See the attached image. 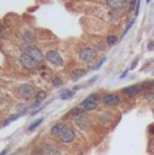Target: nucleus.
<instances>
[{
  "instance_id": "1",
  "label": "nucleus",
  "mask_w": 154,
  "mask_h": 155,
  "mask_svg": "<svg viewBox=\"0 0 154 155\" xmlns=\"http://www.w3.org/2000/svg\"><path fill=\"white\" fill-rule=\"evenodd\" d=\"M101 98H102V94L92 93L85 99H82L81 104H79V107H81L85 113H92L98 109V106H100V104H101Z\"/></svg>"
},
{
  "instance_id": "2",
  "label": "nucleus",
  "mask_w": 154,
  "mask_h": 155,
  "mask_svg": "<svg viewBox=\"0 0 154 155\" xmlns=\"http://www.w3.org/2000/svg\"><path fill=\"white\" fill-rule=\"evenodd\" d=\"M21 49H22V53H27L30 57H33V59H34L37 63H40V64H42V63L45 61V53H44L42 49H41L38 45H35V44L27 45V44L22 42Z\"/></svg>"
},
{
  "instance_id": "3",
  "label": "nucleus",
  "mask_w": 154,
  "mask_h": 155,
  "mask_svg": "<svg viewBox=\"0 0 154 155\" xmlns=\"http://www.w3.org/2000/svg\"><path fill=\"white\" fill-rule=\"evenodd\" d=\"M37 88H35L34 84H32V83H22V84L18 86V88H16V94H18V97L22 99V101H33L35 97V94H37Z\"/></svg>"
},
{
  "instance_id": "4",
  "label": "nucleus",
  "mask_w": 154,
  "mask_h": 155,
  "mask_svg": "<svg viewBox=\"0 0 154 155\" xmlns=\"http://www.w3.org/2000/svg\"><path fill=\"white\" fill-rule=\"evenodd\" d=\"M97 57H98V52L93 46L85 45L78 49V59L79 61L85 63V64H92L93 61L97 60Z\"/></svg>"
},
{
  "instance_id": "5",
  "label": "nucleus",
  "mask_w": 154,
  "mask_h": 155,
  "mask_svg": "<svg viewBox=\"0 0 154 155\" xmlns=\"http://www.w3.org/2000/svg\"><path fill=\"white\" fill-rule=\"evenodd\" d=\"M45 61L48 63L49 65L55 67V68H63L64 67V60H63L60 52L56 51V49H51V51L45 52Z\"/></svg>"
},
{
  "instance_id": "6",
  "label": "nucleus",
  "mask_w": 154,
  "mask_h": 155,
  "mask_svg": "<svg viewBox=\"0 0 154 155\" xmlns=\"http://www.w3.org/2000/svg\"><path fill=\"white\" fill-rule=\"evenodd\" d=\"M18 63L22 65V68H25V70H27V71H32V72L38 71L41 68L40 63H37L34 59H33V57H30L27 53H21V54H19Z\"/></svg>"
},
{
  "instance_id": "7",
  "label": "nucleus",
  "mask_w": 154,
  "mask_h": 155,
  "mask_svg": "<svg viewBox=\"0 0 154 155\" xmlns=\"http://www.w3.org/2000/svg\"><path fill=\"white\" fill-rule=\"evenodd\" d=\"M74 124H75V127L79 131L85 132V134L90 132L93 129V120L87 113H83V114H81L79 117H76L75 120H74Z\"/></svg>"
},
{
  "instance_id": "8",
  "label": "nucleus",
  "mask_w": 154,
  "mask_h": 155,
  "mask_svg": "<svg viewBox=\"0 0 154 155\" xmlns=\"http://www.w3.org/2000/svg\"><path fill=\"white\" fill-rule=\"evenodd\" d=\"M101 104H102V106L106 107V109L116 107L122 104V97H120L119 93H105V94H102Z\"/></svg>"
},
{
  "instance_id": "9",
  "label": "nucleus",
  "mask_w": 154,
  "mask_h": 155,
  "mask_svg": "<svg viewBox=\"0 0 154 155\" xmlns=\"http://www.w3.org/2000/svg\"><path fill=\"white\" fill-rule=\"evenodd\" d=\"M120 94L127 98H138V97L143 95L145 90L142 88L141 83H136V84H131V86H126L120 90Z\"/></svg>"
},
{
  "instance_id": "10",
  "label": "nucleus",
  "mask_w": 154,
  "mask_h": 155,
  "mask_svg": "<svg viewBox=\"0 0 154 155\" xmlns=\"http://www.w3.org/2000/svg\"><path fill=\"white\" fill-rule=\"evenodd\" d=\"M75 137H76L75 129H74L71 125H68V124H67V125L64 127V129L60 132V135L57 136V139H59V142L62 143V144L68 146V144H71V143H74Z\"/></svg>"
},
{
  "instance_id": "11",
  "label": "nucleus",
  "mask_w": 154,
  "mask_h": 155,
  "mask_svg": "<svg viewBox=\"0 0 154 155\" xmlns=\"http://www.w3.org/2000/svg\"><path fill=\"white\" fill-rule=\"evenodd\" d=\"M41 153L44 155H62V148L52 142H44L41 144Z\"/></svg>"
},
{
  "instance_id": "12",
  "label": "nucleus",
  "mask_w": 154,
  "mask_h": 155,
  "mask_svg": "<svg viewBox=\"0 0 154 155\" xmlns=\"http://www.w3.org/2000/svg\"><path fill=\"white\" fill-rule=\"evenodd\" d=\"M22 41H23V44H27V45L35 44V31L30 27L23 29L22 30Z\"/></svg>"
},
{
  "instance_id": "13",
  "label": "nucleus",
  "mask_w": 154,
  "mask_h": 155,
  "mask_svg": "<svg viewBox=\"0 0 154 155\" xmlns=\"http://www.w3.org/2000/svg\"><path fill=\"white\" fill-rule=\"evenodd\" d=\"M87 72H89V70H87V68H82V67L74 68V70L70 72V78H71V80H72V82H78V80H81L82 78L86 76Z\"/></svg>"
},
{
  "instance_id": "14",
  "label": "nucleus",
  "mask_w": 154,
  "mask_h": 155,
  "mask_svg": "<svg viewBox=\"0 0 154 155\" xmlns=\"http://www.w3.org/2000/svg\"><path fill=\"white\" fill-rule=\"evenodd\" d=\"M67 125V123H65L64 120H60V121H57V123H55L53 125H52V128H51V131H49V134H51V136H53V137H57L60 135V132L64 129V127Z\"/></svg>"
},
{
  "instance_id": "15",
  "label": "nucleus",
  "mask_w": 154,
  "mask_h": 155,
  "mask_svg": "<svg viewBox=\"0 0 154 155\" xmlns=\"http://www.w3.org/2000/svg\"><path fill=\"white\" fill-rule=\"evenodd\" d=\"M83 113H85V112L81 109V107H79V105H78V106L71 107V109L67 112V114H65L64 117H63V120L65 121V120H68V118H70V120H75L76 117H79V116L83 114Z\"/></svg>"
},
{
  "instance_id": "16",
  "label": "nucleus",
  "mask_w": 154,
  "mask_h": 155,
  "mask_svg": "<svg viewBox=\"0 0 154 155\" xmlns=\"http://www.w3.org/2000/svg\"><path fill=\"white\" fill-rule=\"evenodd\" d=\"M105 3L109 8H112V10H119L120 11L127 5L128 0H105Z\"/></svg>"
},
{
  "instance_id": "17",
  "label": "nucleus",
  "mask_w": 154,
  "mask_h": 155,
  "mask_svg": "<svg viewBox=\"0 0 154 155\" xmlns=\"http://www.w3.org/2000/svg\"><path fill=\"white\" fill-rule=\"evenodd\" d=\"M72 97H75V91H74L72 88H63L59 93V98L63 99V101H68V99H71Z\"/></svg>"
},
{
  "instance_id": "18",
  "label": "nucleus",
  "mask_w": 154,
  "mask_h": 155,
  "mask_svg": "<svg viewBox=\"0 0 154 155\" xmlns=\"http://www.w3.org/2000/svg\"><path fill=\"white\" fill-rule=\"evenodd\" d=\"M112 118V113L111 112H102L100 116H98V121H100L102 125H109Z\"/></svg>"
},
{
  "instance_id": "19",
  "label": "nucleus",
  "mask_w": 154,
  "mask_h": 155,
  "mask_svg": "<svg viewBox=\"0 0 154 155\" xmlns=\"http://www.w3.org/2000/svg\"><path fill=\"white\" fill-rule=\"evenodd\" d=\"M51 83H52V86L53 87H56V88H59V87H62L63 84H64V80H63V78L60 76V75H52L51 78Z\"/></svg>"
},
{
  "instance_id": "20",
  "label": "nucleus",
  "mask_w": 154,
  "mask_h": 155,
  "mask_svg": "<svg viewBox=\"0 0 154 155\" xmlns=\"http://www.w3.org/2000/svg\"><path fill=\"white\" fill-rule=\"evenodd\" d=\"M120 41V38L117 37L116 34H109L108 37L105 38V44H106V46H115L117 42Z\"/></svg>"
},
{
  "instance_id": "21",
  "label": "nucleus",
  "mask_w": 154,
  "mask_h": 155,
  "mask_svg": "<svg viewBox=\"0 0 154 155\" xmlns=\"http://www.w3.org/2000/svg\"><path fill=\"white\" fill-rule=\"evenodd\" d=\"M42 123H44V117H40V118H37V120H34L29 127H27V132H33V131H35V129H37Z\"/></svg>"
},
{
  "instance_id": "22",
  "label": "nucleus",
  "mask_w": 154,
  "mask_h": 155,
  "mask_svg": "<svg viewBox=\"0 0 154 155\" xmlns=\"http://www.w3.org/2000/svg\"><path fill=\"white\" fill-rule=\"evenodd\" d=\"M108 18H109V22H116L117 19L120 18V11L119 10H109L108 11Z\"/></svg>"
},
{
  "instance_id": "23",
  "label": "nucleus",
  "mask_w": 154,
  "mask_h": 155,
  "mask_svg": "<svg viewBox=\"0 0 154 155\" xmlns=\"http://www.w3.org/2000/svg\"><path fill=\"white\" fill-rule=\"evenodd\" d=\"M19 117H22V114H21V113H15V114H12V116H10V117H7V118H5V120L3 121V124H2V125H3V127H7L10 123H12V121L18 120Z\"/></svg>"
},
{
  "instance_id": "24",
  "label": "nucleus",
  "mask_w": 154,
  "mask_h": 155,
  "mask_svg": "<svg viewBox=\"0 0 154 155\" xmlns=\"http://www.w3.org/2000/svg\"><path fill=\"white\" fill-rule=\"evenodd\" d=\"M143 98H145V101L149 102V104H154V90H147V91H145Z\"/></svg>"
},
{
  "instance_id": "25",
  "label": "nucleus",
  "mask_w": 154,
  "mask_h": 155,
  "mask_svg": "<svg viewBox=\"0 0 154 155\" xmlns=\"http://www.w3.org/2000/svg\"><path fill=\"white\" fill-rule=\"evenodd\" d=\"M135 21H136V18H132V19H131V22H128V25H127V26H126V29H124V31H123V34L120 35V41H122L123 38L126 37V34H127V33L130 31V29L134 26V23H135Z\"/></svg>"
},
{
  "instance_id": "26",
  "label": "nucleus",
  "mask_w": 154,
  "mask_h": 155,
  "mask_svg": "<svg viewBox=\"0 0 154 155\" xmlns=\"http://www.w3.org/2000/svg\"><path fill=\"white\" fill-rule=\"evenodd\" d=\"M136 3H138V0H128V11H130V12L134 14L135 7H136Z\"/></svg>"
},
{
  "instance_id": "27",
  "label": "nucleus",
  "mask_w": 154,
  "mask_h": 155,
  "mask_svg": "<svg viewBox=\"0 0 154 155\" xmlns=\"http://www.w3.org/2000/svg\"><path fill=\"white\" fill-rule=\"evenodd\" d=\"M106 60H108V57H106V56H104V57H102V59H101V60H100V63H98V64H97V65H94V67H93V70H94V71L100 70V68H101V67H102V64H104V63H105V61H106Z\"/></svg>"
},
{
  "instance_id": "28",
  "label": "nucleus",
  "mask_w": 154,
  "mask_h": 155,
  "mask_svg": "<svg viewBox=\"0 0 154 155\" xmlns=\"http://www.w3.org/2000/svg\"><path fill=\"white\" fill-rule=\"evenodd\" d=\"M44 107H45V104H44V105H41L40 107H37V109H34V110H30V113H29V114H30V116H35V114H37V113H40L41 110H44Z\"/></svg>"
},
{
  "instance_id": "29",
  "label": "nucleus",
  "mask_w": 154,
  "mask_h": 155,
  "mask_svg": "<svg viewBox=\"0 0 154 155\" xmlns=\"http://www.w3.org/2000/svg\"><path fill=\"white\" fill-rule=\"evenodd\" d=\"M139 10H141V0H138V3H136L135 11H134V18H136V16L139 15Z\"/></svg>"
},
{
  "instance_id": "30",
  "label": "nucleus",
  "mask_w": 154,
  "mask_h": 155,
  "mask_svg": "<svg viewBox=\"0 0 154 155\" xmlns=\"http://www.w3.org/2000/svg\"><path fill=\"white\" fill-rule=\"evenodd\" d=\"M138 63H139V57H135V60L132 61V64H131V67H130V71L135 70V68L138 67Z\"/></svg>"
},
{
  "instance_id": "31",
  "label": "nucleus",
  "mask_w": 154,
  "mask_h": 155,
  "mask_svg": "<svg viewBox=\"0 0 154 155\" xmlns=\"http://www.w3.org/2000/svg\"><path fill=\"white\" fill-rule=\"evenodd\" d=\"M147 51L149 52L154 51V41H149V42H147Z\"/></svg>"
},
{
  "instance_id": "32",
  "label": "nucleus",
  "mask_w": 154,
  "mask_h": 155,
  "mask_svg": "<svg viewBox=\"0 0 154 155\" xmlns=\"http://www.w3.org/2000/svg\"><path fill=\"white\" fill-rule=\"evenodd\" d=\"M128 72H130V68H128V70H126L122 74V75L119 76V79H124V78H127V75H128Z\"/></svg>"
},
{
  "instance_id": "33",
  "label": "nucleus",
  "mask_w": 154,
  "mask_h": 155,
  "mask_svg": "<svg viewBox=\"0 0 154 155\" xmlns=\"http://www.w3.org/2000/svg\"><path fill=\"white\" fill-rule=\"evenodd\" d=\"M81 88H82V86H78V84H76V86H74V87H72V90H74V91H78V90H81Z\"/></svg>"
},
{
  "instance_id": "34",
  "label": "nucleus",
  "mask_w": 154,
  "mask_h": 155,
  "mask_svg": "<svg viewBox=\"0 0 154 155\" xmlns=\"http://www.w3.org/2000/svg\"><path fill=\"white\" fill-rule=\"evenodd\" d=\"M149 83H150V90H154V79L149 80Z\"/></svg>"
},
{
  "instance_id": "35",
  "label": "nucleus",
  "mask_w": 154,
  "mask_h": 155,
  "mask_svg": "<svg viewBox=\"0 0 154 155\" xmlns=\"http://www.w3.org/2000/svg\"><path fill=\"white\" fill-rule=\"evenodd\" d=\"M149 132H150V134H154V125H150V128H149Z\"/></svg>"
},
{
  "instance_id": "36",
  "label": "nucleus",
  "mask_w": 154,
  "mask_h": 155,
  "mask_svg": "<svg viewBox=\"0 0 154 155\" xmlns=\"http://www.w3.org/2000/svg\"><path fill=\"white\" fill-rule=\"evenodd\" d=\"M0 33H4V27H3V25H0Z\"/></svg>"
},
{
  "instance_id": "37",
  "label": "nucleus",
  "mask_w": 154,
  "mask_h": 155,
  "mask_svg": "<svg viewBox=\"0 0 154 155\" xmlns=\"http://www.w3.org/2000/svg\"><path fill=\"white\" fill-rule=\"evenodd\" d=\"M0 155H7V150H3L2 153H0Z\"/></svg>"
},
{
  "instance_id": "38",
  "label": "nucleus",
  "mask_w": 154,
  "mask_h": 155,
  "mask_svg": "<svg viewBox=\"0 0 154 155\" xmlns=\"http://www.w3.org/2000/svg\"><path fill=\"white\" fill-rule=\"evenodd\" d=\"M150 2H152V0H146V3H147V4H149V3H150Z\"/></svg>"
},
{
  "instance_id": "39",
  "label": "nucleus",
  "mask_w": 154,
  "mask_h": 155,
  "mask_svg": "<svg viewBox=\"0 0 154 155\" xmlns=\"http://www.w3.org/2000/svg\"><path fill=\"white\" fill-rule=\"evenodd\" d=\"M0 127H2V124H0Z\"/></svg>"
},
{
  "instance_id": "40",
  "label": "nucleus",
  "mask_w": 154,
  "mask_h": 155,
  "mask_svg": "<svg viewBox=\"0 0 154 155\" xmlns=\"http://www.w3.org/2000/svg\"><path fill=\"white\" fill-rule=\"evenodd\" d=\"M153 75H154V72H153Z\"/></svg>"
},
{
  "instance_id": "41",
  "label": "nucleus",
  "mask_w": 154,
  "mask_h": 155,
  "mask_svg": "<svg viewBox=\"0 0 154 155\" xmlns=\"http://www.w3.org/2000/svg\"><path fill=\"white\" fill-rule=\"evenodd\" d=\"M11 155H14V154H11Z\"/></svg>"
},
{
  "instance_id": "42",
  "label": "nucleus",
  "mask_w": 154,
  "mask_h": 155,
  "mask_svg": "<svg viewBox=\"0 0 154 155\" xmlns=\"http://www.w3.org/2000/svg\"><path fill=\"white\" fill-rule=\"evenodd\" d=\"M41 155H44V154H41Z\"/></svg>"
},
{
  "instance_id": "43",
  "label": "nucleus",
  "mask_w": 154,
  "mask_h": 155,
  "mask_svg": "<svg viewBox=\"0 0 154 155\" xmlns=\"http://www.w3.org/2000/svg\"><path fill=\"white\" fill-rule=\"evenodd\" d=\"M153 33H154V31H153Z\"/></svg>"
}]
</instances>
